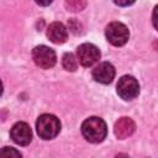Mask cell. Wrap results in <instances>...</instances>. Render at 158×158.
Masks as SVG:
<instances>
[{"label":"cell","mask_w":158,"mask_h":158,"mask_svg":"<svg viewBox=\"0 0 158 158\" xmlns=\"http://www.w3.org/2000/svg\"><path fill=\"white\" fill-rule=\"evenodd\" d=\"M81 133L84 138L91 143L102 142L107 135V127L102 118L93 116L86 118L81 125Z\"/></svg>","instance_id":"1"},{"label":"cell","mask_w":158,"mask_h":158,"mask_svg":"<svg viewBox=\"0 0 158 158\" xmlns=\"http://www.w3.org/2000/svg\"><path fill=\"white\" fill-rule=\"evenodd\" d=\"M36 130L41 138L43 139H52L54 138L60 131V122L59 120L51 114H43L37 118Z\"/></svg>","instance_id":"2"},{"label":"cell","mask_w":158,"mask_h":158,"mask_svg":"<svg viewBox=\"0 0 158 158\" xmlns=\"http://www.w3.org/2000/svg\"><path fill=\"white\" fill-rule=\"evenodd\" d=\"M105 35L107 41L114 46H123L130 37L128 28L122 22H111L107 25L105 30Z\"/></svg>","instance_id":"3"},{"label":"cell","mask_w":158,"mask_h":158,"mask_svg":"<svg viewBox=\"0 0 158 158\" xmlns=\"http://www.w3.org/2000/svg\"><path fill=\"white\" fill-rule=\"evenodd\" d=\"M32 59L42 69H49L57 62V57H56L54 51L47 46H43V44L37 46L32 49Z\"/></svg>","instance_id":"4"},{"label":"cell","mask_w":158,"mask_h":158,"mask_svg":"<svg viewBox=\"0 0 158 158\" xmlns=\"http://www.w3.org/2000/svg\"><path fill=\"white\" fill-rule=\"evenodd\" d=\"M139 93V85L132 75H123L117 83V94L123 100H132Z\"/></svg>","instance_id":"5"},{"label":"cell","mask_w":158,"mask_h":158,"mask_svg":"<svg viewBox=\"0 0 158 158\" xmlns=\"http://www.w3.org/2000/svg\"><path fill=\"white\" fill-rule=\"evenodd\" d=\"M77 59L83 67H91L100 59V51L91 43H83L77 49Z\"/></svg>","instance_id":"6"},{"label":"cell","mask_w":158,"mask_h":158,"mask_svg":"<svg viewBox=\"0 0 158 158\" xmlns=\"http://www.w3.org/2000/svg\"><path fill=\"white\" fill-rule=\"evenodd\" d=\"M12 141L20 146H27L32 139V131L26 122H17L10 131Z\"/></svg>","instance_id":"7"},{"label":"cell","mask_w":158,"mask_h":158,"mask_svg":"<svg viewBox=\"0 0 158 158\" xmlns=\"http://www.w3.org/2000/svg\"><path fill=\"white\" fill-rule=\"evenodd\" d=\"M115 77V68L111 63L109 62H102L99 63L94 69H93V78L95 81L101 83V84H109L112 81Z\"/></svg>","instance_id":"8"},{"label":"cell","mask_w":158,"mask_h":158,"mask_svg":"<svg viewBox=\"0 0 158 158\" xmlns=\"http://www.w3.org/2000/svg\"><path fill=\"white\" fill-rule=\"evenodd\" d=\"M136 130V125L133 122L132 118L130 117H121L116 121L115 127H114V132L115 136L118 139H125L127 137H130Z\"/></svg>","instance_id":"9"},{"label":"cell","mask_w":158,"mask_h":158,"mask_svg":"<svg viewBox=\"0 0 158 158\" xmlns=\"http://www.w3.org/2000/svg\"><path fill=\"white\" fill-rule=\"evenodd\" d=\"M47 37L56 44H62L68 38V31L60 22H52L47 28Z\"/></svg>","instance_id":"10"},{"label":"cell","mask_w":158,"mask_h":158,"mask_svg":"<svg viewBox=\"0 0 158 158\" xmlns=\"http://www.w3.org/2000/svg\"><path fill=\"white\" fill-rule=\"evenodd\" d=\"M62 64H63V68L68 72H74L77 70L78 68V59L74 57L73 53H65L63 56V59H62Z\"/></svg>","instance_id":"11"},{"label":"cell","mask_w":158,"mask_h":158,"mask_svg":"<svg viewBox=\"0 0 158 158\" xmlns=\"http://www.w3.org/2000/svg\"><path fill=\"white\" fill-rule=\"evenodd\" d=\"M65 7L68 11L79 12L86 6V0H65Z\"/></svg>","instance_id":"12"},{"label":"cell","mask_w":158,"mask_h":158,"mask_svg":"<svg viewBox=\"0 0 158 158\" xmlns=\"http://www.w3.org/2000/svg\"><path fill=\"white\" fill-rule=\"evenodd\" d=\"M0 157H21V153L12 147H4L0 151Z\"/></svg>","instance_id":"13"},{"label":"cell","mask_w":158,"mask_h":158,"mask_svg":"<svg viewBox=\"0 0 158 158\" xmlns=\"http://www.w3.org/2000/svg\"><path fill=\"white\" fill-rule=\"evenodd\" d=\"M114 1L116 5H120V6H128L135 2V0H114Z\"/></svg>","instance_id":"14"},{"label":"cell","mask_w":158,"mask_h":158,"mask_svg":"<svg viewBox=\"0 0 158 158\" xmlns=\"http://www.w3.org/2000/svg\"><path fill=\"white\" fill-rule=\"evenodd\" d=\"M38 5H41V6H47V5H49L53 0H35Z\"/></svg>","instance_id":"15"},{"label":"cell","mask_w":158,"mask_h":158,"mask_svg":"<svg viewBox=\"0 0 158 158\" xmlns=\"http://www.w3.org/2000/svg\"><path fill=\"white\" fill-rule=\"evenodd\" d=\"M156 11H157V6L154 7V11H153V26H154V28H157V22H156Z\"/></svg>","instance_id":"16"},{"label":"cell","mask_w":158,"mask_h":158,"mask_svg":"<svg viewBox=\"0 0 158 158\" xmlns=\"http://www.w3.org/2000/svg\"><path fill=\"white\" fill-rule=\"evenodd\" d=\"M1 94H2V83L0 80V96H1Z\"/></svg>","instance_id":"17"}]
</instances>
